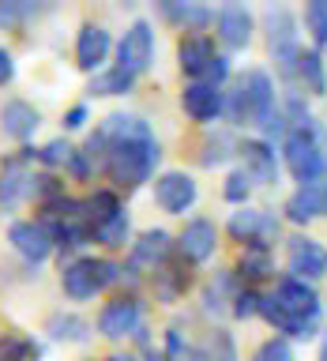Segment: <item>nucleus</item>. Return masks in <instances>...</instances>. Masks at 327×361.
I'll use <instances>...</instances> for the list:
<instances>
[{
	"label": "nucleus",
	"instance_id": "f257e3e1",
	"mask_svg": "<svg viewBox=\"0 0 327 361\" xmlns=\"http://www.w3.org/2000/svg\"><path fill=\"white\" fill-rule=\"evenodd\" d=\"M83 154L90 166L106 169L117 188L135 192L143 180H151L162 151H158V140L143 117H135V113H113V117H106L90 132Z\"/></svg>",
	"mask_w": 327,
	"mask_h": 361
},
{
	"label": "nucleus",
	"instance_id": "f03ea898",
	"mask_svg": "<svg viewBox=\"0 0 327 361\" xmlns=\"http://www.w3.org/2000/svg\"><path fill=\"white\" fill-rule=\"evenodd\" d=\"M282 158H286V169L301 180V185H316V180L323 177V166H327L323 132L309 113H301V117L290 121L286 140H282Z\"/></svg>",
	"mask_w": 327,
	"mask_h": 361
},
{
	"label": "nucleus",
	"instance_id": "7ed1b4c3",
	"mask_svg": "<svg viewBox=\"0 0 327 361\" xmlns=\"http://www.w3.org/2000/svg\"><path fill=\"white\" fill-rule=\"evenodd\" d=\"M230 113L233 124H264L271 113H275V83L264 68H248V72L237 79V87L230 90V102L222 106Z\"/></svg>",
	"mask_w": 327,
	"mask_h": 361
},
{
	"label": "nucleus",
	"instance_id": "20e7f679",
	"mask_svg": "<svg viewBox=\"0 0 327 361\" xmlns=\"http://www.w3.org/2000/svg\"><path fill=\"white\" fill-rule=\"evenodd\" d=\"M124 275L121 264L113 259H94V256H79L72 264H64L61 271V282H64V293L72 301H90L94 293H101L106 286H113Z\"/></svg>",
	"mask_w": 327,
	"mask_h": 361
},
{
	"label": "nucleus",
	"instance_id": "39448f33",
	"mask_svg": "<svg viewBox=\"0 0 327 361\" xmlns=\"http://www.w3.org/2000/svg\"><path fill=\"white\" fill-rule=\"evenodd\" d=\"M267 45L275 53V64L282 79H297V23H293V11L290 8H267Z\"/></svg>",
	"mask_w": 327,
	"mask_h": 361
},
{
	"label": "nucleus",
	"instance_id": "423d86ee",
	"mask_svg": "<svg viewBox=\"0 0 327 361\" xmlns=\"http://www.w3.org/2000/svg\"><path fill=\"white\" fill-rule=\"evenodd\" d=\"M230 237L241 241L245 248H264L271 252V245L278 241V219L271 211H252V207H241L230 214Z\"/></svg>",
	"mask_w": 327,
	"mask_h": 361
},
{
	"label": "nucleus",
	"instance_id": "0eeeda50",
	"mask_svg": "<svg viewBox=\"0 0 327 361\" xmlns=\"http://www.w3.org/2000/svg\"><path fill=\"white\" fill-rule=\"evenodd\" d=\"M30 158H34V147H23L19 154L4 158V166H0V211H16L23 200H30L34 192Z\"/></svg>",
	"mask_w": 327,
	"mask_h": 361
},
{
	"label": "nucleus",
	"instance_id": "6e6552de",
	"mask_svg": "<svg viewBox=\"0 0 327 361\" xmlns=\"http://www.w3.org/2000/svg\"><path fill=\"white\" fill-rule=\"evenodd\" d=\"M151 61H154V30H151V23L140 19V23H132V30L117 45V68L135 79L151 68Z\"/></svg>",
	"mask_w": 327,
	"mask_h": 361
},
{
	"label": "nucleus",
	"instance_id": "1a4fd4ad",
	"mask_svg": "<svg viewBox=\"0 0 327 361\" xmlns=\"http://www.w3.org/2000/svg\"><path fill=\"white\" fill-rule=\"evenodd\" d=\"M271 301H275L282 312H290V316H301V320H320V293L312 290V282H301V279H290V275L278 279Z\"/></svg>",
	"mask_w": 327,
	"mask_h": 361
},
{
	"label": "nucleus",
	"instance_id": "9d476101",
	"mask_svg": "<svg viewBox=\"0 0 327 361\" xmlns=\"http://www.w3.org/2000/svg\"><path fill=\"white\" fill-rule=\"evenodd\" d=\"M98 331L106 338H128L143 331V305L135 298H117L98 312Z\"/></svg>",
	"mask_w": 327,
	"mask_h": 361
},
{
	"label": "nucleus",
	"instance_id": "9b49d317",
	"mask_svg": "<svg viewBox=\"0 0 327 361\" xmlns=\"http://www.w3.org/2000/svg\"><path fill=\"white\" fill-rule=\"evenodd\" d=\"M154 203L166 214H185L192 203H196V180L180 169H169L154 180Z\"/></svg>",
	"mask_w": 327,
	"mask_h": 361
},
{
	"label": "nucleus",
	"instance_id": "f8f14e48",
	"mask_svg": "<svg viewBox=\"0 0 327 361\" xmlns=\"http://www.w3.org/2000/svg\"><path fill=\"white\" fill-rule=\"evenodd\" d=\"M8 241L27 264H42V259H49V252H53V237L42 222H11Z\"/></svg>",
	"mask_w": 327,
	"mask_h": 361
},
{
	"label": "nucleus",
	"instance_id": "ddd939ff",
	"mask_svg": "<svg viewBox=\"0 0 327 361\" xmlns=\"http://www.w3.org/2000/svg\"><path fill=\"white\" fill-rule=\"evenodd\" d=\"M327 271V248L312 237H290V279L312 282Z\"/></svg>",
	"mask_w": 327,
	"mask_h": 361
},
{
	"label": "nucleus",
	"instance_id": "4468645a",
	"mask_svg": "<svg viewBox=\"0 0 327 361\" xmlns=\"http://www.w3.org/2000/svg\"><path fill=\"white\" fill-rule=\"evenodd\" d=\"M237 154L245 158V177L256 185H275L278 180V158L267 140H245L237 143Z\"/></svg>",
	"mask_w": 327,
	"mask_h": 361
},
{
	"label": "nucleus",
	"instance_id": "2eb2a0df",
	"mask_svg": "<svg viewBox=\"0 0 327 361\" xmlns=\"http://www.w3.org/2000/svg\"><path fill=\"white\" fill-rule=\"evenodd\" d=\"M214 245H218V230H214L211 219H192L185 226V233H180V256L188 259V264H203V259L214 256Z\"/></svg>",
	"mask_w": 327,
	"mask_h": 361
},
{
	"label": "nucleus",
	"instance_id": "dca6fc26",
	"mask_svg": "<svg viewBox=\"0 0 327 361\" xmlns=\"http://www.w3.org/2000/svg\"><path fill=\"white\" fill-rule=\"evenodd\" d=\"M180 106H185V113L192 121H199V124H211V121H218V113L226 106V98H222V90L218 87H207V83H192L180 90Z\"/></svg>",
	"mask_w": 327,
	"mask_h": 361
},
{
	"label": "nucleus",
	"instance_id": "f3484780",
	"mask_svg": "<svg viewBox=\"0 0 327 361\" xmlns=\"http://www.w3.org/2000/svg\"><path fill=\"white\" fill-rule=\"evenodd\" d=\"M166 256H169V233L166 230H147L140 241H135L132 259L124 271H132V275H140V271H158L166 264Z\"/></svg>",
	"mask_w": 327,
	"mask_h": 361
},
{
	"label": "nucleus",
	"instance_id": "a211bd4d",
	"mask_svg": "<svg viewBox=\"0 0 327 361\" xmlns=\"http://www.w3.org/2000/svg\"><path fill=\"white\" fill-rule=\"evenodd\" d=\"M214 23H218V38H222L226 49H245L248 38H252V16H248L245 4H226V8H218Z\"/></svg>",
	"mask_w": 327,
	"mask_h": 361
},
{
	"label": "nucleus",
	"instance_id": "6ab92c4d",
	"mask_svg": "<svg viewBox=\"0 0 327 361\" xmlns=\"http://www.w3.org/2000/svg\"><path fill=\"white\" fill-rule=\"evenodd\" d=\"M106 56H109V30L98 27V23H87L75 38V64L83 72H94V68H101Z\"/></svg>",
	"mask_w": 327,
	"mask_h": 361
},
{
	"label": "nucleus",
	"instance_id": "aec40b11",
	"mask_svg": "<svg viewBox=\"0 0 327 361\" xmlns=\"http://www.w3.org/2000/svg\"><path fill=\"white\" fill-rule=\"evenodd\" d=\"M211 61H214V45H211V38H203V34H192V38H185V42L177 45L180 72H185L188 79H196V83H203Z\"/></svg>",
	"mask_w": 327,
	"mask_h": 361
},
{
	"label": "nucleus",
	"instance_id": "412c9836",
	"mask_svg": "<svg viewBox=\"0 0 327 361\" xmlns=\"http://www.w3.org/2000/svg\"><path fill=\"white\" fill-rule=\"evenodd\" d=\"M38 124H42L38 109L23 98H11V102H4V109H0V128H4V135H11V140H30Z\"/></svg>",
	"mask_w": 327,
	"mask_h": 361
},
{
	"label": "nucleus",
	"instance_id": "4be33fe9",
	"mask_svg": "<svg viewBox=\"0 0 327 361\" xmlns=\"http://www.w3.org/2000/svg\"><path fill=\"white\" fill-rule=\"evenodd\" d=\"M259 316L275 327V331H286L290 338H316V331H320V320H301V316H290L282 312L271 298L259 301Z\"/></svg>",
	"mask_w": 327,
	"mask_h": 361
},
{
	"label": "nucleus",
	"instance_id": "5701e85b",
	"mask_svg": "<svg viewBox=\"0 0 327 361\" xmlns=\"http://www.w3.org/2000/svg\"><path fill=\"white\" fill-rule=\"evenodd\" d=\"M320 211H323V185H320V180H316V185H301L290 196V203H286V219L301 222V226L312 222Z\"/></svg>",
	"mask_w": 327,
	"mask_h": 361
},
{
	"label": "nucleus",
	"instance_id": "b1692460",
	"mask_svg": "<svg viewBox=\"0 0 327 361\" xmlns=\"http://www.w3.org/2000/svg\"><path fill=\"white\" fill-rule=\"evenodd\" d=\"M45 331H49L53 343H87L90 324L79 320V316H72V312H53L49 320H45Z\"/></svg>",
	"mask_w": 327,
	"mask_h": 361
},
{
	"label": "nucleus",
	"instance_id": "393cba45",
	"mask_svg": "<svg viewBox=\"0 0 327 361\" xmlns=\"http://www.w3.org/2000/svg\"><path fill=\"white\" fill-rule=\"evenodd\" d=\"M297 79L304 83L309 94H323L327 90V72H323V56L316 49H301L297 53Z\"/></svg>",
	"mask_w": 327,
	"mask_h": 361
},
{
	"label": "nucleus",
	"instance_id": "a878e982",
	"mask_svg": "<svg viewBox=\"0 0 327 361\" xmlns=\"http://www.w3.org/2000/svg\"><path fill=\"white\" fill-rule=\"evenodd\" d=\"M162 16L173 19L185 30H203L207 23H214V11L203 4H162Z\"/></svg>",
	"mask_w": 327,
	"mask_h": 361
},
{
	"label": "nucleus",
	"instance_id": "bb28decb",
	"mask_svg": "<svg viewBox=\"0 0 327 361\" xmlns=\"http://www.w3.org/2000/svg\"><path fill=\"white\" fill-rule=\"evenodd\" d=\"M121 207V200H117V192H94L90 200H83V214H87V226H90V233H94V226L101 222H109Z\"/></svg>",
	"mask_w": 327,
	"mask_h": 361
},
{
	"label": "nucleus",
	"instance_id": "cd10ccee",
	"mask_svg": "<svg viewBox=\"0 0 327 361\" xmlns=\"http://www.w3.org/2000/svg\"><path fill=\"white\" fill-rule=\"evenodd\" d=\"M185 290H188V271H185V267L162 264V267L154 271V293H158L162 301H177Z\"/></svg>",
	"mask_w": 327,
	"mask_h": 361
},
{
	"label": "nucleus",
	"instance_id": "c85d7f7f",
	"mask_svg": "<svg viewBox=\"0 0 327 361\" xmlns=\"http://www.w3.org/2000/svg\"><path fill=\"white\" fill-rule=\"evenodd\" d=\"M271 275H275L271 252H264V248H245L241 264H237V279L241 282H259V279H271Z\"/></svg>",
	"mask_w": 327,
	"mask_h": 361
},
{
	"label": "nucleus",
	"instance_id": "c756f323",
	"mask_svg": "<svg viewBox=\"0 0 327 361\" xmlns=\"http://www.w3.org/2000/svg\"><path fill=\"white\" fill-rule=\"evenodd\" d=\"M38 357V343L30 335L4 331L0 335V361H34Z\"/></svg>",
	"mask_w": 327,
	"mask_h": 361
},
{
	"label": "nucleus",
	"instance_id": "7c9ffc66",
	"mask_svg": "<svg viewBox=\"0 0 327 361\" xmlns=\"http://www.w3.org/2000/svg\"><path fill=\"white\" fill-rule=\"evenodd\" d=\"M128 230H132L128 214H124V211H117V214H113L109 222L94 226V233H90V237H94L98 245H106V248H121L124 241H128Z\"/></svg>",
	"mask_w": 327,
	"mask_h": 361
},
{
	"label": "nucleus",
	"instance_id": "2f4dec72",
	"mask_svg": "<svg viewBox=\"0 0 327 361\" xmlns=\"http://www.w3.org/2000/svg\"><path fill=\"white\" fill-rule=\"evenodd\" d=\"M304 30H309V38H312V49L320 53L327 45V0H312V4L304 8Z\"/></svg>",
	"mask_w": 327,
	"mask_h": 361
},
{
	"label": "nucleus",
	"instance_id": "473e14b6",
	"mask_svg": "<svg viewBox=\"0 0 327 361\" xmlns=\"http://www.w3.org/2000/svg\"><path fill=\"white\" fill-rule=\"evenodd\" d=\"M233 154H237V140H233L230 132H218L214 140H207V143H203V154H199V162H203V166H226Z\"/></svg>",
	"mask_w": 327,
	"mask_h": 361
},
{
	"label": "nucleus",
	"instance_id": "72a5a7b5",
	"mask_svg": "<svg viewBox=\"0 0 327 361\" xmlns=\"http://www.w3.org/2000/svg\"><path fill=\"white\" fill-rule=\"evenodd\" d=\"M135 79L132 75H124L121 68H109V72H101L90 79V94H101V98H109V94H128Z\"/></svg>",
	"mask_w": 327,
	"mask_h": 361
},
{
	"label": "nucleus",
	"instance_id": "f704fd0d",
	"mask_svg": "<svg viewBox=\"0 0 327 361\" xmlns=\"http://www.w3.org/2000/svg\"><path fill=\"white\" fill-rule=\"evenodd\" d=\"M30 16H38V8L16 4V0H0V27L16 30V27H23V23H27Z\"/></svg>",
	"mask_w": 327,
	"mask_h": 361
},
{
	"label": "nucleus",
	"instance_id": "c9c22d12",
	"mask_svg": "<svg viewBox=\"0 0 327 361\" xmlns=\"http://www.w3.org/2000/svg\"><path fill=\"white\" fill-rule=\"evenodd\" d=\"M259 293L252 290V286H245V290H237L233 293V316L237 320H252V316H259Z\"/></svg>",
	"mask_w": 327,
	"mask_h": 361
},
{
	"label": "nucleus",
	"instance_id": "e433bc0d",
	"mask_svg": "<svg viewBox=\"0 0 327 361\" xmlns=\"http://www.w3.org/2000/svg\"><path fill=\"white\" fill-rule=\"evenodd\" d=\"M230 290L237 293V275H218V282H211L207 293H203V305H207V312L222 309V298H226Z\"/></svg>",
	"mask_w": 327,
	"mask_h": 361
},
{
	"label": "nucleus",
	"instance_id": "4c0bfd02",
	"mask_svg": "<svg viewBox=\"0 0 327 361\" xmlns=\"http://www.w3.org/2000/svg\"><path fill=\"white\" fill-rule=\"evenodd\" d=\"M222 192H226V200H230V203H245L248 192H252V180L245 177V169H233V173L226 177V188Z\"/></svg>",
	"mask_w": 327,
	"mask_h": 361
},
{
	"label": "nucleus",
	"instance_id": "58836bf2",
	"mask_svg": "<svg viewBox=\"0 0 327 361\" xmlns=\"http://www.w3.org/2000/svg\"><path fill=\"white\" fill-rule=\"evenodd\" d=\"M72 147H68V140H53V143H45L42 147V151H38V158H42V162L45 166H68V162H72Z\"/></svg>",
	"mask_w": 327,
	"mask_h": 361
},
{
	"label": "nucleus",
	"instance_id": "ea45409f",
	"mask_svg": "<svg viewBox=\"0 0 327 361\" xmlns=\"http://www.w3.org/2000/svg\"><path fill=\"white\" fill-rule=\"evenodd\" d=\"M252 361H293V350H290L286 338H267V343L256 350Z\"/></svg>",
	"mask_w": 327,
	"mask_h": 361
},
{
	"label": "nucleus",
	"instance_id": "a19ab883",
	"mask_svg": "<svg viewBox=\"0 0 327 361\" xmlns=\"http://www.w3.org/2000/svg\"><path fill=\"white\" fill-rule=\"evenodd\" d=\"M226 75H230V61H226L222 53H214V61L207 68V75H203V83H207V87H222Z\"/></svg>",
	"mask_w": 327,
	"mask_h": 361
},
{
	"label": "nucleus",
	"instance_id": "79ce46f5",
	"mask_svg": "<svg viewBox=\"0 0 327 361\" xmlns=\"http://www.w3.org/2000/svg\"><path fill=\"white\" fill-rule=\"evenodd\" d=\"M11 79H16V56L0 45V87H8Z\"/></svg>",
	"mask_w": 327,
	"mask_h": 361
},
{
	"label": "nucleus",
	"instance_id": "37998d69",
	"mask_svg": "<svg viewBox=\"0 0 327 361\" xmlns=\"http://www.w3.org/2000/svg\"><path fill=\"white\" fill-rule=\"evenodd\" d=\"M68 169H72V177H75V180H87V177H90L87 154H83V151H75V154H72V162H68Z\"/></svg>",
	"mask_w": 327,
	"mask_h": 361
},
{
	"label": "nucleus",
	"instance_id": "c03bdc74",
	"mask_svg": "<svg viewBox=\"0 0 327 361\" xmlns=\"http://www.w3.org/2000/svg\"><path fill=\"white\" fill-rule=\"evenodd\" d=\"M83 124H87V109H83V106H72V109L64 113V128H68V132L83 128Z\"/></svg>",
	"mask_w": 327,
	"mask_h": 361
},
{
	"label": "nucleus",
	"instance_id": "a18cd8bd",
	"mask_svg": "<svg viewBox=\"0 0 327 361\" xmlns=\"http://www.w3.org/2000/svg\"><path fill=\"white\" fill-rule=\"evenodd\" d=\"M109 361H135V357H132V354H113Z\"/></svg>",
	"mask_w": 327,
	"mask_h": 361
},
{
	"label": "nucleus",
	"instance_id": "49530a36",
	"mask_svg": "<svg viewBox=\"0 0 327 361\" xmlns=\"http://www.w3.org/2000/svg\"><path fill=\"white\" fill-rule=\"evenodd\" d=\"M320 361H327V338H323V354H320Z\"/></svg>",
	"mask_w": 327,
	"mask_h": 361
},
{
	"label": "nucleus",
	"instance_id": "de8ad7c7",
	"mask_svg": "<svg viewBox=\"0 0 327 361\" xmlns=\"http://www.w3.org/2000/svg\"><path fill=\"white\" fill-rule=\"evenodd\" d=\"M323 211H327V188H323Z\"/></svg>",
	"mask_w": 327,
	"mask_h": 361
}]
</instances>
